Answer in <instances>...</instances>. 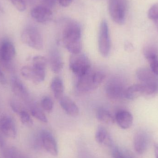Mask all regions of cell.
<instances>
[{
	"mask_svg": "<svg viewBox=\"0 0 158 158\" xmlns=\"http://www.w3.org/2000/svg\"><path fill=\"white\" fill-rule=\"evenodd\" d=\"M42 107L45 111L50 113L53 108V102L51 98L46 96L43 98L41 101Z\"/></svg>",
	"mask_w": 158,
	"mask_h": 158,
	"instance_id": "obj_27",
	"label": "cell"
},
{
	"mask_svg": "<svg viewBox=\"0 0 158 158\" xmlns=\"http://www.w3.org/2000/svg\"><path fill=\"white\" fill-rule=\"evenodd\" d=\"M0 12H2V13H3L4 12L3 8L2 7V6L1 5H0Z\"/></svg>",
	"mask_w": 158,
	"mask_h": 158,
	"instance_id": "obj_38",
	"label": "cell"
},
{
	"mask_svg": "<svg viewBox=\"0 0 158 158\" xmlns=\"http://www.w3.org/2000/svg\"><path fill=\"white\" fill-rule=\"evenodd\" d=\"M155 22V25H156V27L157 30L158 32V19L157 20H154Z\"/></svg>",
	"mask_w": 158,
	"mask_h": 158,
	"instance_id": "obj_37",
	"label": "cell"
},
{
	"mask_svg": "<svg viewBox=\"0 0 158 158\" xmlns=\"http://www.w3.org/2000/svg\"><path fill=\"white\" fill-rule=\"evenodd\" d=\"M31 17L39 23L46 24L52 19L53 14L47 6H38L32 8L31 11Z\"/></svg>",
	"mask_w": 158,
	"mask_h": 158,
	"instance_id": "obj_12",
	"label": "cell"
},
{
	"mask_svg": "<svg viewBox=\"0 0 158 158\" xmlns=\"http://www.w3.org/2000/svg\"><path fill=\"white\" fill-rule=\"evenodd\" d=\"M149 137L147 133L139 131L136 133L134 137V148L137 154L142 155L145 153L149 144Z\"/></svg>",
	"mask_w": 158,
	"mask_h": 158,
	"instance_id": "obj_15",
	"label": "cell"
},
{
	"mask_svg": "<svg viewBox=\"0 0 158 158\" xmlns=\"http://www.w3.org/2000/svg\"><path fill=\"white\" fill-rule=\"evenodd\" d=\"M59 101L60 106L68 115L72 117H76L78 115L79 108L71 98L67 96H63Z\"/></svg>",
	"mask_w": 158,
	"mask_h": 158,
	"instance_id": "obj_18",
	"label": "cell"
},
{
	"mask_svg": "<svg viewBox=\"0 0 158 158\" xmlns=\"http://www.w3.org/2000/svg\"><path fill=\"white\" fill-rule=\"evenodd\" d=\"M136 77L142 84L158 86V76L147 68H141L136 71Z\"/></svg>",
	"mask_w": 158,
	"mask_h": 158,
	"instance_id": "obj_13",
	"label": "cell"
},
{
	"mask_svg": "<svg viewBox=\"0 0 158 158\" xmlns=\"http://www.w3.org/2000/svg\"><path fill=\"white\" fill-rule=\"evenodd\" d=\"M0 150L4 158H28L16 148L5 144L0 148Z\"/></svg>",
	"mask_w": 158,
	"mask_h": 158,
	"instance_id": "obj_21",
	"label": "cell"
},
{
	"mask_svg": "<svg viewBox=\"0 0 158 158\" xmlns=\"http://www.w3.org/2000/svg\"><path fill=\"white\" fill-rule=\"evenodd\" d=\"M16 51L14 44L8 41L2 43L0 47V57L5 61H9L15 56Z\"/></svg>",
	"mask_w": 158,
	"mask_h": 158,
	"instance_id": "obj_20",
	"label": "cell"
},
{
	"mask_svg": "<svg viewBox=\"0 0 158 158\" xmlns=\"http://www.w3.org/2000/svg\"><path fill=\"white\" fill-rule=\"evenodd\" d=\"M115 121L117 124L123 129H127L131 126L133 121L132 114L127 110H119L116 113Z\"/></svg>",
	"mask_w": 158,
	"mask_h": 158,
	"instance_id": "obj_17",
	"label": "cell"
},
{
	"mask_svg": "<svg viewBox=\"0 0 158 158\" xmlns=\"http://www.w3.org/2000/svg\"><path fill=\"white\" fill-rule=\"evenodd\" d=\"M143 53L147 59L150 69L158 76V46L154 44H150L145 46Z\"/></svg>",
	"mask_w": 158,
	"mask_h": 158,
	"instance_id": "obj_11",
	"label": "cell"
},
{
	"mask_svg": "<svg viewBox=\"0 0 158 158\" xmlns=\"http://www.w3.org/2000/svg\"><path fill=\"white\" fill-rule=\"evenodd\" d=\"M30 111L31 115L37 119L45 123L48 122V119L46 115L38 107L33 106L31 108Z\"/></svg>",
	"mask_w": 158,
	"mask_h": 158,
	"instance_id": "obj_25",
	"label": "cell"
},
{
	"mask_svg": "<svg viewBox=\"0 0 158 158\" xmlns=\"http://www.w3.org/2000/svg\"><path fill=\"white\" fill-rule=\"evenodd\" d=\"M59 2L62 6L66 7L71 3L72 0H59Z\"/></svg>",
	"mask_w": 158,
	"mask_h": 158,
	"instance_id": "obj_32",
	"label": "cell"
},
{
	"mask_svg": "<svg viewBox=\"0 0 158 158\" xmlns=\"http://www.w3.org/2000/svg\"></svg>",
	"mask_w": 158,
	"mask_h": 158,
	"instance_id": "obj_39",
	"label": "cell"
},
{
	"mask_svg": "<svg viewBox=\"0 0 158 158\" xmlns=\"http://www.w3.org/2000/svg\"><path fill=\"white\" fill-rule=\"evenodd\" d=\"M106 76L100 71L89 72L78 77L77 88L79 92L86 93L96 89L104 81Z\"/></svg>",
	"mask_w": 158,
	"mask_h": 158,
	"instance_id": "obj_2",
	"label": "cell"
},
{
	"mask_svg": "<svg viewBox=\"0 0 158 158\" xmlns=\"http://www.w3.org/2000/svg\"><path fill=\"white\" fill-rule=\"evenodd\" d=\"M155 148V158H158V144H156L154 146Z\"/></svg>",
	"mask_w": 158,
	"mask_h": 158,
	"instance_id": "obj_35",
	"label": "cell"
},
{
	"mask_svg": "<svg viewBox=\"0 0 158 158\" xmlns=\"http://www.w3.org/2000/svg\"><path fill=\"white\" fill-rule=\"evenodd\" d=\"M47 65L46 58L41 56H37L32 58V65L39 68L45 69Z\"/></svg>",
	"mask_w": 158,
	"mask_h": 158,
	"instance_id": "obj_26",
	"label": "cell"
},
{
	"mask_svg": "<svg viewBox=\"0 0 158 158\" xmlns=\"http://www.w3.org/2000/svg\"><path fill=\"white\" fill-rule=\"evenodd\" d=\"M11 88L14 94L19 97L26 98L28 96V93L26 86L17 78L15 77L12 79Z\"/></svg>",
	"mask_w": 158,
	"mask_h": 158,
	"instance_id": "obj_22",
	"label": "cell"
},
{
	"mask_svg": "<svg viewBox=\"0 0 158 158\" xmlns=\"http://www.w3.org/2000/svg\"><path fill=\"white\" fill-rule=\"evenodd\" d=\"M63 40L65 47L72 54L81 53V29L78 23L71 21L67 23L63 30Z\"/></svg>",
	"mask_w": 158,
	"mask_h": 158,
	"instance_id": "obj_1",
	"label": "cell"
},
{
	"mask_svg": "<svg viewBox=\"0 0 158 158\" xmlns=\"http://www.w3.org/2000/svg\"><path fill=\"white\" fill-rule=\"evenodd\" d=\"M112 156L113 158H127L124 154L117 147L114 148L112 149Z\"/></svg>",
	"mask_w": 158,
	"mask_h": 158,
	"instance_id": "obj_31",
	"label": "cell"
},
{
	"mask_svg": "<svg viewBox=\"0 0 158 158\" xmlns=\"http://www.w3.org/2000/svg\"><path fill=\"white\" fill-rule=\"evenodd\" d=\"M51 88L55 98L57 100H60L64 96V83L60 77H56L53 79L51 84Z\"/></svg>",
	"mask_w": 158,
	"mask_h": 158,
	"instance_id": "obj_23",
	"label": "cell"
},
{
	"mask_svg": "<svg viewBox=\"0 0 158 158\" xmlns=\"http://www.w3.org/2000/svg\"><path fill=\"white\" fill-rule=\"evenodd\" d=\"M96 118L100 122L106 124H112L115 122V118L109 111L103 108H99L97 110Z\"/></svg>",
	"mask_w": 158,
	"mask_h": 158,
	"instance_id": "obj_24",
	"label": "cell"
},
{
	"mask_svg": "<svg viewBox=\"0 0 158 158\" xmlns=\"http://www.w3.org/2000/svg\"><path fill=\"white\" fill-rule=\"evenodd\" d=\"M148 17L152 20L158 19V3L155 4L150 7L148 10Z\"/></svg>",
	"mask_w": 158,
	"mask_h": 158,
	"instance_id": "obj_29",
	"label": "cell"
},
{
	"mask_svg": "<svg viewBox=\"0 0 158 158\" xmlns=\"http://www.w3.org/2000/svg\"><path fill=\"white\" fill-rule=\"evenodd\" d=\"M20 72L23 77L27 80L38 84L44 81L45 77V69L32 66H25L21 69Z\"/></svg>",
	"mask_w": 158,
	"mask_h": 158,
	"instance_id": "obj_9",
	"label": "cell"
},
{
	"mask_svg": "<svg viewBox=\"0 0 158 158\" xmlns=\"http://www.w3.org/2000/svg\"><path fill=\"white\" fill-rule=\"evenodd\" d=\"M45 3L49 6H52L55 3L56 0H44Z\"/></svg>",
	"mask_w": 158,
	"mask_h": 158,
	"instance_id": "obj_34",
	"label": "cell"
},
{
	"mask_svg": "<svg viewBox=\"0 0 158 158\" xmlns=\"http://www.w3.org/2000/svg\"><path fill=\"white\" fill-rule=\"evenodd\" d=\"M109 12L112 20L119 25L124 24L126 17V0H110Z\"/></svg>",
	"mask_w": 158,
	"mask_h": 158,
	"instance_id": "obj_5",
	"label": "cell"
},
{
	"mask_svg": "<svg viewBox=\"0 0 158 158\" xmlns=\"http://www.w3.org/2000/svg\"><path fill=\"white\" fill-rule=\"evenodd\" d=\"M6 79L2 72L0 70V83L2 85L6 84Z\"/></svg>",
	"mask_w": 158,
	"mask_h": 158,
	"instance_id": "obj_33",
	"label": "cell"
},
{
	"mask_svg": "<svg viewBox=\"0 0 158 158\" xmlns=\"http://www.w3.org/2000/svg\"><path fill=\"white\" fill-rule=\"evenodd\" d=\"M158 93V86L141 83L134 85L126 88L124 97L129 100H134L142 96L150 95Z\"/></svg>",
	"mask_w": 158,
	"mask_h": 158,
	"instance_id": "obj_6",
	"label": "cell"
},
{
	"mask_svg": "<svg viewBox=\"0 0 158 158\" xmlns=\"http://www.w3.org/2000/svg\"><path fill=\"white\" fill-rule=\"evenodd\" d=\"M21 123L25 126L31 127L33 124V121L28 112L24 110H22L19 114Z\"/></svg>",
	"mask_w": 158,
	"mask_h": 158,
	"instance_id": "obj_28",
	"label": "cell"
},
{
	"mask_svg": "<svg viewBox=\"0 0 158 158\" xmlns=\"http://www.w3.org/2000/svg\"><path fill=\"white\" fill-rule=\"evenodd\" d=\"M98 46L100 54L104 57L108 56L110 52L111 44L108 25L105 19L102 20L99 27Z\"/></svg>",
	"mask_w": 158,
	"mask_h": 158,
	"instance_id": "obj_7",
	"label": "cell"
},
{
	"mask_svg": "<svg viewBox=\"0 0 158 158\" xmlns=\"http://www.w3.org/2000/svg\"><path fill=\"white\" fill-rule=\"evenodd\" d=\"M21 38L23 43L35 50H41L43 47L41 34L36 27L26 28L22 31Z\"/></svg>",
	"mask_w": 158,
	"mask_h": 158,
	"instance_id": "obj_4",
	"label": "cell"
},
{
	"mask_svg": "<svg viewBox=\"0 0 158 158\" xmlns=\"http://www.w3.org/2000/svg\"><path fill=\"white\" fill-rule=\"evenodd\" d=\"M49 63L52 71L56 74L60 73L64 67L61 55L56 49H53L49 54Z\"/></svg>",
	"mask_w": 158,
	"mask_h": 158,
	"instance_id": "obj_16",
	"label": "cell"
},
{
	"mask_svg": "<svg viewBox=\"0 0 158 158\" xmlns=\"http://www.w3.org/2000/svg\"><path fill=\"white\" fill-rule=\"evenodd\" d=\"M40 140L44 148L49 154L53 156L58 155L57 143L52 133L46 130L42 131L40 134Z\"/></svg>",
	"mask_w": 158,
	"mask_h": 158,
	"instance_id": "obj_10",
	"label": "cell"
},
{
	"mask_svg": "<svg viewBox=\"0 0 158 158\" xmlns=\"http://www.w3.org/2000/svg\"><path fill=\"white\" fill-rule=\"evenodd\" d=\"M5 144V143L4 141L3 140L2 137H1V136H0V148H1V147L3 145H4Z\"/></svg>",
	"mask_w": 158,
	"mask_h": 158,
	"instance_id": "obj_36",
	"label": "cell"
},
{
	"mask_svg": "<svg viewBox=\"0 0 158 158\" xmlns=\"http://www.w3.org/2000/svg\"><path fill=\"white\" fill-rule=\"evenodd\" d=\"M69 67L77 77H81L89 72L91 69V62L84 54H72L69 58Z\"/></svg>",
	"mask_w": 158,
	"mask_h": 158,
	"instance_id": "obj_3",
	"label": "cell"
},
{
	"mask_svg": "<svg viewBox=\"0 0 158 158\" xmlns=\"http://www.w3.org/2000/svg\"><path fill=\"white\" fill-rule=\"evenodd\" d=\"M126 89L123 81L118 77L110 79L105 87L107 95L113 100L118 99L124 97Z\"/></svg>",
	"mask_w": 158,
	"mask_h": 158,
	"instance_id": "obj_8",
	"label": "cell"
},
{
	"mask_svg": "<svg viewBox=\"0 0 158 158\" xmlns=\"http://www.w3.org/2000/svg\"><path fill=\"white\" fill-rule=\"evenodd\" d=\"M14 6L20 12H23L26 9V5L24 0H9Z\"/></svg>",
	"mask_w": 158,
	"mask_h": 158,
	"instance_id": "obj_30",
	"label": "cell"
},
{
	"mask_svg": "<svg viewBox=\"0 0 158 158\" xmlns=\"http://www.w3.org/2000/svg\"><path fill=\"white\" fill-rule=\"evenodd\" d=\"M95 140L99 144L107 147H111L113 141L109 132L103 127H98L95 134Z\"/></svg>",
	"mask_w": 158,
	"mask_h": 158,
	"instance_id": "obj_19",
	"label": "cell"
},
{
	"mask_svg": "<svg viewBox=\"0 0 158 158\" xmlns=\"http://www.w3.org/2000/svg\"><path fill=\"white\" fill-rule=\"evenodd\" d=\"M0 131L5 136L15 138L17 135V129L14 120L8 116L0 118Z\"/></svg>",
	"mask_w": 158,
	"mask_h": 158,
	"instance_id": "obj_14",
	"label": "cell"
}]
</instances>
